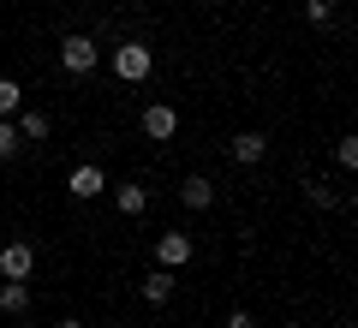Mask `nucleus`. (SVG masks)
Returning <instances> with one entry per match:
<instances>
[{
	"mask_svg": "<svg viewBox=\"0 0 358 328\" xmlns=\"http://www.w3.org/2000/svg\"><path fill=\"white\" fill-rule=\"evenodd\" d=\"M24 304H30V287H24V280H6V287H0V311H24Z\"/></svg>",
	"mask_w": 358,
	"mask_h": 328,
	"instance_id": "obj_11",
	"label": "nucleus"
},
{
	"mask_svg": "<svg viewBox=\"0 0 358 328\" xmlns=\"http://www.w3.org/2000/svg\"><path fill=\"white\" fill-rule=\"evenodd\" d=\"M192 251H197L192 233H167V239L155 245V263H162V269H185V263H192Z\"/></svg>",
	"mask_w": 358,
	"mask_h": 328,
	"instance_id": "obj_5",
	"label": "nucleus"
},
{
	"mask_svg": "<svg viewBox=\"0 0 358 328\" xmlns=\"http://www.w3.org/2000/svg\"><path fill=\"white\" fill-rule=\"evenodd\" d=\"M96 60H102V54H96V42H90V36H66V42H60V66H66L72 78L96 72Z\"/></svg>",
	"mask_w": 358,
	"mask_h": 328,
	"instance_id": "obj_2",
	"label": "nucleus"
},
{
	"mask_svg": "<svg viewBox=\"0 0 358 328\" xmlns=\"http://www.w3.org/2000/svg\"><path fill=\"white\" fill-rule=\"evenodd\" d=\"M179 131V114L167 108V101H155V108H143V138H155V143H167Z\"/></svg>",
	"mask_w": 358,
	"mask_h": 328,
	"instance_id": "obj_6",
	"label": "nucleus"
},
{
	"mask_svg": "<svg viewBox=\"0 0 358 328\" xmlns=\"http://www.w3.org/2000/svg\"><path fill=\"white\" fill-rule=\"evenodd\" d=\"M150 66H155V54L143 48V42H120L114 48V78H126V84H143Z\"/></svg>",
	"mask_w": 358,
	"mask_h": 328,
	"instance_id": "obj_1",
	"label": "nucleus"
},
{
	"mask_svg": "<svg viewBox=\"0 0 358 328\" xmlns=\"http://www.w3.org/2000/svg\"><path fill=\"white\" fill-rule=\"evenodd\" d=\"M334 155H341V167H358V138H341V143H334Z\"/></svg>",
	"mask_w": 358,
	"mask_h": 328,
	"instance_id": "obj_17",
	"label": "nucleus"
},
{
	"mask_svg": "<svg viewBox=\"0 0 358 328\" xmlns=\"http://www.w3.org/2000/svg\"><path fill=\"white\" fill-rule=\"evenodd\" d=\"M60 328H84V322H78V316H66V322H60Z\"/></svg>",
	"mask_w": 358,
	"mask_h": 328,
	"instance_id": "obj_19",
	"label": "nucleus"
},
{
	"mask_svg": "<svg viewBox=\"0 0 358 328\" xmlns=\"http://www.w3.org/2000/svg\"><path fill=\"white\" fill-rule=\"evenodd\" d=\"M263 155H268V138H263V131H239V138H233V162L257 167Z\"/></svg>",
	"mask_w": 358,
	"mask_h": 328,
	"instance_id": "obj_8",
	"label": "nucleus"
},
{
	"mask_svg": "<svg viewBox=\"0 0 358 328\" xmlns=\"http://www.w3.org/2000/svg\"><path fill=\"white\" fill-rule=\"evenodd\" d=\"M143 299H150V304H167V299H173V269H155V275L143 280Z\"/></svg>",
	"mask_w": 358,
	"mask_h": 328,
	"instance_id": "obj_9",
	"label": "nucleus"
},
{
	"mask_svg": "<svg viewBox=\"0 0 358 328\" xmlns=\"http://www.w3.org/2000/svg\"><path fill=\"white\" fill-rule=\"evenodd\" d=\"M0 275H6V280H30V275H36V245L13 239L6 251H0Z\"/></svg>",
	"mask_w": 358,
	"mask_h": 328,
	"instance_id": "obj_3",
	"label": "nucleus"
},
{
	"mask_svg": "<svg viewBox=\"0 0 358 328\" xmlns=\"http://www.w3.org/2000/svg\"><path fill=\"white\" fill-rule=\"evenodd\" d=\"M179 203H185V209H209V203H215V185H209L203 173H185L179 179Z\"/></svg>",
	"mask_w": 358,
	"mask_h": 328,
	"instance_id": "obj_7",
	"label": "nucleus"
},
{
	"mask_svg": "<svg viewBox=\"0 0 358 328\" xmlns=\"http://www.w3.org/2000/svg\"><path fill=\"white\" fill-rule=\"evenodd\" d=\"M18 101H24V90L13 78H0V114H18Z\"/></svg>",
	"mask_w": 358,
	"mask_h": 328,
	"instance_id": "obj_14",
	"label": "nucleus"
},
{
	"mask_svg": "<svg viewBox=\"0 0 358 328\" xmlns=\"http://www.w3.org/2000/svg\"><path fill=\"white\" fill-rule=\"evenodd\" d=\"M66 191L90 203V197H102V191H108V179H102V167H96V162H78L72 173H66Z\"/></svg>",
	"mask_w": 358,
	"mask_h": 328,
	"instance_id": "obj_4",
	"label": "nucleus"
},
{
	"mask_svg": "<svg viewBox=\"0 0 358 328\" xmlns=\"http://www.w3.org/2000/svg\"><path fill=\"white\" fill-rule=\"evenodd\" d=\"M13 155H18V126L0 120V162H13Z\"/></svg>",
	"mask_w": 358,
	"mask_h": 328,
	"instance_id": "obj_15",
	"label": "nucleus"
},
{
	"mask_svg": "<svg viewBox=\"0 0 358 328\" xmlns=\"http://www.w3.org/2000/svg\"><path fill=\"white\" fill-rule=\"evenodd\" d=\"M227 328H257V322H251V311H233V316H227Z\"/></svg>",
	"mask_w": 358,
	"mask_h": 328,
	"instance_id": "obj_18",
	"label": "nucleus"
},
{
	"mask_svg": "<svg viewBox=\"0 0 358 328\" xmlns=\"http://www.w3.org/2000/svg\"><path fill=\"white\" fill-rule=\"evenodd\" d=\"M114 203H120V215H143L150 191H143V185H120V191H114Z\"/></svg>",
	"mask_w": 358,
	"mask_h": 328,
	"instance_id": "obj_10",
	"label": "nucleus"
},
{
	"mask_svg": "<svg viewBox=\"0 0 358 328\" xmlns=\"http://www.w3.org/2000/svg\"><path fill=\"white\" fill-rule=\"evenodd\" d=\"M305 203H310V209H334V203H341V191H329L322 179H310V185H305Z\"/></svg>",
	"mask_w": 358,
	"mask_h": 328,
	"instance_id": "obj_13",
	"label": "nucleus"
},
{
	"mask_svg": "<svg viewBox=\"0 0 358 328\" xmlns=\"http://www.w3.org/2000/svg\"><path fill=\"white\" fill-rule=\"evenodd\" d=\"M18 138H30V143H42V138H48V114H42V108H30V114L18 120Z\"/></svg>",
	"mask_w": 358,
	"mask_h": 328,
	"instance_id": "obj_12",
	"label": "nucleus"
},
{
	"mask_svg": "<svg viewBox=\"0 0 358 328\" xmlns=\"http://www.w3.org/2000/svg\"><path fill=\"white\" fill-rule=\"evenodd\" d=\"M305 18H310V24H329V18H334V0H305Z\"/></svg>",
	"mask_w": 358,
	"mask_h": 328,
	"instance_id": "obj_16",
	"label": "nucleus"
}]
</instances>
